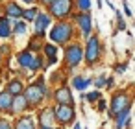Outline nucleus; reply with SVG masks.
Wrapping results in <instances>:
<instances>
[{
  "label": "nucleus",
  "mask_w": 135,
  "mask_h": 129,
  "mask_svg": "<svg viewBox=\"0 0 135 129\" xmlns=\"http://www.w3.org/2000/svg\"><path fill=\"white\" fill-rule=\"evenodd\" d=\"M83 54H85V50L81 48V44H78V43L69 44L65 48V65L69 68H76L83 61Z\"/></svg>",
  "instance_id": "obj_5"
},
{
  "label": "nucleus",
  "mask_w": 135,
  "mask_h": 129,
  "mask_svg": "<svg viewBox=\"0 0 135 129\" xmlns=\"http://www.w3.org/2000/svg\"><path fill=\"white\" fill-rule=\"evenodd\" d=\"M39 129H54V127H48V125H41Z\"/></svg>",
  "instance_id": "obj_35"
},
{
  "label": "nucleus",
  "mask_w": 135,
  "mask_h": 129,
  "mask_svg": "<svg viewBox=\"0 0 135 129\" xmlns=\"http://www.w3.org/2000/svg\"><path fill=\"white\" fill-rule=\"evenodd\" d=\"M96 109L102 112V111H105V109H107V103H105L104 100H100V101H98V105H96Z\"/></svg>",
  "instance_id": "obj_32"
},
{
  "label": "nucleus",
  "mask_w": 135,
  "mask_h": 129,
  "mask_svg": "<svg viewBox=\"0 0 135 129\" xmlns=\"http://www.w3.org/2000/svg\"><path fill=\"white\" fill-rule=\"evenodd\" d=\"M43 52H45V55H46L48 59H50V57H57V46L52 44V43L43 44Z\"/></svg>",
  "instance_id": "obj_20"
},
{
  "label": "nucleus",
  "mask_w": 135,
  "mask_h": 129,
  "mask_svg": "<svg viewBox=\"0 0 135 129\" xmlns=\"http://www.w3.org/2000/svg\"><path fill=\"white\" fill-rule=\"evenodd\" d=\"M24 96H26L30 107L39 105V103L46 98V87H45V83H43V78H39L35 83L28 85V89H24Z\"/></svg>",
  "instance_id": "obj_2"
},
{
  "label": "nucleus",
  "mask_w": 135,
  "mask_h": 129,
  "mask_svg": "<svg viewBox=\"0 0 135 129\" xmlns=\"http://www.w3.org/2000/svg\"><path fill=\"white\" fill-rule=\"evenodd\" d=\"M72 33H74V30H72V24H70V22H67V20H57V22L54 24L52 32H50V39H52L56 44L63 46V44H67V43L72 39Z\"/></svg>",
  "instance_id": "obj_1"
},
{
  "label": "nucleus",
  "mask_w": 135,
  "mask_h": 129,
  "mask_svg": "<svg viewBox=\"0 0 135 129\" xmlns=\"http://www.w3.org/2000/svg\"><path fill=\"white\" fill-rule=\"evenodd\" d=\"M13 32V26H11V19L9 17H0V37L2 39H8Z\"/></svg>",
  "instance_id": "obj_16"
},
{
  "label": "nucleus",
  "mask_w": 135,
  "mask_h": 129,
  "mask_svg": "<svg viewBox=\"0 0 135 129\" xmlns=\"http://www.w3.org/2000/svg\"><path fill=\"white\" fill-rule=\"evenodd\" d=\"M13 94L6 89L0 92V111H6V112H11V107H13Z\"/></svg>",
  "instance_id": "obj_14"
},
{
  "label": "nucleus",
  "mask_w": 135,
  "mask_h": 129,
  "mask_svg": "<svg viewBox=\"0 0 135 129\" xmlns=\"http://www.w3.org/2000/svg\"><path fill=\"white\" fill-rule=\"evenodd\" d=\"M0 66H2V52H0Z\"/></svg>",
  "instance_id": "obj_38"
},
{
  "label": "nucleus",
  "mask_w": 135,
  "mask_h": 129,
  "mask_svg": "<svg viewBox=\"0 0 135 129\" xmlns=\"http://www.w3.org/2000/svg\"><path fill=\"white\" fill-rule=\"evenodd\" d=\"M91 83H93V79H91V78H81V76H76V78L72 79V87H74L76 90H83V89H87Z\"/></svg>",
  "instance_id": "obj_17"
},
{
  "label": "nucleus",
  "mask_w": 135,
  "mask_h": 129,
  "mask_svg": "<svg viewBox=\"0 0 135 129\" xmlns=\"http://www.w3.org/2000/svg\"><path fill=\"white\" fill-rule=\"evenodd\" d=\"M94 85H96V89H102L104 85H107V81H105V78L102 76V78H96V79H94Z\"/></svg>",
  "instance_id": "obj_27"
},
{
  "label": "nucleus",
  "mask_w": 135,
  "mask_h": 129,
  "mask_svg": "<svg viewBox=\"0 0 135 129\" xmlns=\"http://www.w3.org/2000/svg\"><path fill=\"white\" fill-rule=\"evenodd\" d=\"M8 90H9L13 96H19V94H24V85L21 83V79H13V81H9Z\"/></svg>",
  "instance_id": "obj_19"
},
{
  "label": "nucleus",
  "mask_w": 135,
  "mask_h": 129,
  "mask_svg": "<svg viewBox=\"0 0 135 129\" xmlns=\"http://www.w3.org/2000/svg\"><path fill=\"white\" fill-rule=\"evenodd\" d=\"M52 2H54V0H39V4H43V6H46V8H48Z\"/></svg>",
  "instance_id": "obj_33"
},
{
  "label": "nucleus",
  "mask_w": 135,
  "mask_h": 129,
  "mask_svg": "<svg viewBox=\"0 0 135 129\" xmlns=\"http://www.w3.org/2000/svg\"><path fill=\"white\" fill-rule=\"evenodd\" d=\"M109 105H111V107H109L111 116H117L118 112H122L124 109H128V107L131 105V98H129L128 92H117V94H113Z\"/></svg>",
  "instance_id": "obj_7"
},
{
  "label": "nucleus",
  "mask_w": 135,
  "mask_h": 129,
  "mask_svg": "<svg viewBox=\"0 0 135 129\" xmlns=\"http://www.w3.org/2000/svg\"><path fill=\"white\" fill-rule=\"evenodd\" d=\"M100 96H102V92H100V90H93V92H89V94H87V96H83V98H85L87 101H91V103H93V101L100 100Z\"/></svg>",
  "instance_id": "obj_26"
},
{
  "label": "nucleus",
  "mask_w": 135,
  "mask_h": 129,
  "mask_svg": "<svg viewBox=\"0 0 135 129\" xmlns=\"http://www.w3.org/2000/svg\"><path fill=\"white\" fill-rule=\"evenodd\" d=\"M17 61H19V65H21L22 68H28V70H32V72H35V70H39V68L43 66L41 59L35 57L30 50H22V52H19V54H17Z\"/></svg>",
  "instance_id": "obj_6"
},
{
  "label": "nucleus",
  "mask_w": 135,
  "mask_h": 129,
  "mask_svg": "<svg viewBox=\"0 0 135 129\" xmlns=\"http://www.w3.org/2000/svg\"><path fill=\"white\" fill-rule=\"evenodd\" d=\"M48 11H50V17L57 20H65L72 13V0H54L48 6Z\"/></svg>",
  "instance_id": "obj_4"
},
{
  "label": "nucleus",
  "mask_w": 135,
  "mask_h": 129,
  "mask_svg": "<svg viewBox=\"0 0 135 129\" xmlns=\"http://www.w3.org/2000/svg\"><path fill=\"white\" fill-rule=\"evenodd\" d=\"M15 129H35V125H33V120L30 116H21L15 122Z\"/></svg>",
  "instance_id": "obj_18"
},
{
  "label": "nucleus",
  "mask_w": 135,
  "mask_h": 129,
  "mask_svg": "<svg viewBox=\"0 0 135 129\" xmlns=\"http://www.w3.org/2000/svg\"><path fill=\"white\" fill-rule=\"evenodd\" d=\"M21 2H26V4H33L35 0H21Z\"/></svg>",
  "instance_id": "obj_34"
},
{
  "label": "nucleus",
  "mask_w": 135,
  "mask_h": 129,
  "mask_svg": "<svg viewBox=\"0 0 135 129\" xmlns=\"http://www.w3.org/2000/svg\"><path fill=\"white\" fill-rule=\"evenodd\" d=\"M74 129H81V127H80V123H74Z\"/></svg>",
  "instance_id": "obj_36"
},
{
  "label": "nucleus",
  "mask_w": 135,
  "mask_h": 129,
  "mask_svg": "<svg viewBox=\"0 0 135 129\" xmlns=\"http://www.w3.org/2000/svg\"><path fill=\"white\" fill-rule=\"evenodd\" d=\"M26 107H30V103H28V100H26L24 94H19V96L13 98V107H11L13 114H21L22 111H26Z\"/></svg>",
  "instance_id": "obj_15"
},
{
  "label": "nucleus",
  "mask_w": 135,
  "mask_h": 129,
  "mask_svg": "<svg viewBox=\"0 0 135 129\" xmlns=\"http://www.w3.org/2000/svg\"><path fill=\"white\" fill-rule=\"evenodd\" d=\"M126 66H128V63H122V65H118V66L115 65V72H117V74H122V72L126 70Z\"/></svg>",
  "instance_id": "obj_29"
},
{
  "label": "nucleus",
  "mask_w": 135,
  "mask_h": 129,
  "mask_svg": "<svg viewBox=\"0 0 135 129\" xmlns=\"http://www.w3.org/2000/svg\"><path fill=\"white\" fill-rule=\"evenodd\" d=\"M76 8L80 11H89L91 9V0H76Z\"/></svg>",
  "instance_id": "obj_24"
},
{
  "label": "nucleus",
  "mask_w": 135,
  "mask_h": 129,
  "mask_svg": "<svg viewBox=\"0 0 135 129\" xmlns=\"http://www.w3.org/2000/svg\"><path fill=\"white\" fill-rule=\"evenodd\" d=\"M128 112H129V107L117 114V129H122V127L126 125V122H128Z\"/></svg>",
  "instance_id": "obj_21"
},
{
  "label": "nucleus",
  "mask_w": 135,
  "mask_h": 129,
  "mask_svg": "<svg viewBox=\"0 0 135 129\" xmlns=\"http://www.w3.org/2000/svg\"><path fill=\"white\" fill-rule=\"evenodd\" d=\"M13 32H15V33H19V35H21V33H24V32H26V24H24L21 19H19V20H13Z\"/></svg>",
  "instance_id": "obj_23"
},
{
  "label": "nucleus",
  "mask_w": 135,
  "mask_h": 129,
  "mask_svg": "<svg viewBox=\"0 0 135 129\" xmlns=\"http://www.w3.org/2000/svg\"><path fill=\"white\" fill-rule=\"evenodd\" d=\"M74 19H76V22H78V26H80L81 35H83L85 39H89L91 33H93V15H91L89 11H81L80 15H74Z\"/></svg>",
  "instance_id": "obj_9"
},
{
  "label": "nucleus",
  "mask_w": 135,
  "mask_h": 129,
  "mask_svg": "<svg viewBox=\"0 0 135 129\" xmlns=\"http://www.w3.org/2000/svg\"><path fill=\"white\" fill-rule=\"evenodd\" d=\"M35 39H37V37H35ZM35 39H33V41H32V43L28 44V50H30V52H37V50L41 48V46L37 44V41H35Z\"/></svg>",
  "instance_id": "obj_28"
},
{
  "label": "nucleus",
  "mask_w": 135,
  "mask_h": 129,
  "mask_svg": "<svg viewBox=\"0 0 135 129\" xmlns=\"http://www.w3.org/2000/svg\"><path fill=\"white\" fill-rule=\"evenodd\" d=\"M0 129H11L9 122H8V120H4V118H0Z\"/></svg>",
  "instance_id": "obj_30"
},
{
  "label": "nucleus",
  "mask_w": 135,
  "mask_h": 129,
  "mask_svg": "<svg viewBox=\"0 0 135 129\" xmlns=\"http://www.w3.org/2000/svg\"><path fill=\"white\" fill-rule=\"evenodd\" d=\"M54 111H56V120L59 123L67 125V123H72L74 122V116H76L74 105H61V103H57Z\"/></svg>",
  "instance_id": "obj_8"
},
{
  "label": "nucleus",
  "mask_w": 135,
  "mask_h": 129,
  "mask_svg": "<svg viewBox=\"0 0 135 129\" xmlns=\"http://www.w3.org/2000/svg\"><path fill=\"white\" fill-rule=\"evenodd\" d=\"M122 4H124V13H126V17H131V8L128 6V2H126V0H122Z\"/></svg>",
  "instance_id": "obj_31"
},
{
  "label": "nucleus",
  "mask_w": 135,
  "mask_h": 129,
  "mask_svg": "<svg viewBox=\"0 0 135 129\" xmlns=\"http://www.w3.org/2000/svg\"><path fill=\"white\" fill-rule=\"evenodd\" d=\"M37 15H39V9H37V8H30V9H24L22 20H28V22H32V20H35V19H37Z\"/></svg>",
  "instance_id": "obj_22"
},
{
  "label": "nucleus",
  "mask_w": 135,
  "mask_h": 129,
  "mask_svg": "<svg viewBox=\"0 0 135 129\" xmlns=\"http://www.w3.org/2000/svg\"><path fill=\"white\" fill-rule=\"evenodd\" d=\"M115 15H117V28H118V32H124V30H126V22H124V17L120 15V11H118V9L115 11Z\"/></svg>",
  "instance_id": "obj_25"
},
{
  "label": "nucleus",
  "mask_w": 135,
  "mask_h": 129,
  "mask_svg": "<svg viewBox=\"0 0 135 129\" xmlns=\"http://www.w3.org/2000/svg\"><path fill=\"white\" fill-rule=\"evenodd\" d=\"M98 8H100V9H102V0H98Z\"/></svg>",
  "instance_id": "obj_37"
},
{
  "label": "nucleus",
  "mask_w": 135,
  "mask_h": 129,
  "mask_svg": "<svg viewBox=\"0 0 135 129\" xmlns=\"http://www.w3.org/2000/svg\"><path fill=\"white\" fill-rule=\"evenodd\" d=\"M85 54H83V59H85V63L89 65V66H93V65H96L98 63V59H100V55H102V46H100V39L96 37V35H91L89 39H87V44H85Z\"/></svg>",
  "instance_id": "obj_3"
},
{
  "label": "nucleus",
  "mask_w": 135,
  "mask_h": 129,
  "mask_svg": "<svg viewBox=\"0 0 135 129\" xmlns=\"http://www.w3.org/2000/svg\"><path fill=\"white\" fill-rule=\"evenodd\" d=\"M54 100L61 105H74V98H72V92L69 87H59L54 92Z\"/></svg>",
  "instance_id": "obj_11"
},
{
  "label": "nucleus",
  "mask_w": 135,
  "mask_h": 129,
  "mask_svg": "<svg viewBox=\"0 0 135 129\" xmlns=\"http://www.w3.org/2000/svg\"><path fill=\"white\" fill-rule=\"evenodd\" d=\"M56 122H57V120H56V111H54V109H43V111L39 112V123H41V125L52 127Z\"/></svg>",
  "instance_id": "obj_13"
},
{
  "label": "nucleus",
  "mask_w": 135,
  "mask_h": 129,
  "mask_svg": "<svg viewBox=\"0 0 135 129\" xmlns=\"http://www.w3.org/2000/svg\"><path fill=\"white\" fill-rule=\"evenodd\" d=\"M22 15H24V9L17 2H8L6 4V17H9L11 20H19V19H22Z\"/></svg>",
  "instance_id": "obj_12"
},
{
  "label": "nucleus",
  "mask_w": 135,
  "mask_h": 129,
  "mask_svg": "<svg viewBox=\"0 0 135 129\" xmlns=\"http://www.w3.org/2000/svg\"><path fill=\"white\" fill-rule=\"evenodd\" d=\"M50 19L52 17L48 13H39L37 15V19L33 20L35 22V37H45V32L50 26Z\"/></svg>",
  "instance_id": "obj_10"
}]
</instances>
